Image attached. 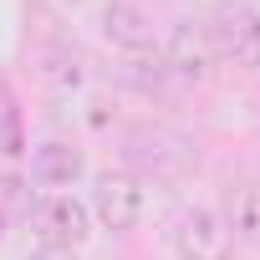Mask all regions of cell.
<instances>
[{
    "mask_svg": "<svg viewBox=\"0 0 260 260\" xmlns=\"http://www.w3.org/2000/svg\"><path fill=\"white\" fill-rule=\"evenodd\" d=\"M219 219L230 224L235 240L260 245V179H240V184H230V189H224V209H219Z\"/></svg>",
    "mask_w": 260,
    "mask_h": 260,
    "instance_id": "obj_9",
    "label": "cell"
},
{
    "mask_svg": "<svg viewBox=\"0 0 260 260\" xmlns=\"http://www.w3.org/2000/svg\"><path fill=\"white\" fill-rule=\"evenodd\" d=\"M204 31H209L214 56H224L245 72H260V11L250 0H214Z\"/></svg>",
    "mask_w": 260,
    "mask_h": 260,
    "instance_id": "obj_1",
    "label": "cell"
},
{
    "mask_svg": "<svg viewBox=\"0 0 260 260\" xmlns=\"http://www.w3.org/2000/svg\"><path fill=\"white\" fill-rule=\"evenodd\" d=\"M92 214L102 230L122 235V230H133L143 219V184L133 174H97V189H92Z\"/></svg>",
    "mask_w": 260,
    "mask_h": 260,
    "instance_id": "obj_6",
    "label": "cell"
},
{
    "mask_svg": "<svg viewBox=\"0 0 260 260\" xmlns=\"http://www.w3.org/2000/svg\"><path fill=\"white\" fill-rule=\"evenodd\" d=\"M0 240H6V209H0Z\"/></svg>",
    "mask_w": 260,
    "mask_h": 260,
    "instance_id": "obj_13",
    "label": "cell"
},
{
    "mask_svg": "<svg viewBox=\"0 0 260 260\" xmlns=\"http://www.w3.org/2000/svg\"><path fill=\"white\" fill-rule=\"evenodd\" d=\"M26 219H31V230H36L41 245H61V250H77V245L92 235V209H87L82 199H72V194H46V199H36V204L26 209Z\"/></svg>",
    "mask_w": 260,
    "mask_h": 260,
    "instance_id": "obj_4",
    "label": "cell"
},
{
    "mask_svg": "<svg viewBox=\"0 0 260 260\" xmlns=\"http://www.w3.org/2000/svg\"><path fill=\"white\" fill-rule=\"evenodd\" d=\"M87 174V158L72 148V143H41L36 153H31V179L41 184V189H72L77 179Z\"/></svg>",
    "mask_w": 260,
    "mask_h": 260,
    "instance_id": "obj_8",
    "label": "cell"
},
{
    "mask_svg": "<svg viewBox=\"0 0 260 260\" xmlns=\"http://www.w3.org/2000/svg\"><path fill=\"white\" fill-rule=\"evenodd\" d=\"M41 82H46L51 92H77V87H82V61L67 56V51H46V56H41Z\"/></svg>",
    "mask_w": 260,
    "mask_h": 260,
    "instance_id": "obj_11",
    "label": "cell"
},
{
    "mask_svg": "<svg viewBox=\"0 0 260 260\" xmlns=\"http://www.w3.org/2000/svg\"><path fill=\"white\" fill-rule=\"evenodd\" d=\"M117 72H122V82H127V87H138V92H158V87L169 82L164 51H153V46H143V51H127V61H122Z\"/></svg>",
    "mask_w": 260,
    "mask_h": 260,
    "instance_id": "obj_10",
    "label": "cell"
},
{
    "mask_svg": "<svg viewBox=\"0 0 260 260\" xmlns=\"http://www.w3.org/2000/svg\"><path fill=\"white\" fill-rule=\"evenodd\" d=\"M169 240H174L179 260H230V255H235L230 224L219 219V209H204V204L179 209L174 224H169Z\"/></svg>",
    "mask_w": 260,
    "mask_h": 260,
    "instance_id": "obj_3",
    "label": "cell"
},
{
    "mask_svg": "<svg viewBox=\"0 0 260 260\" xmlns=\"http://www.w3.org/2000/svg\"><path fill=\"white\" fill-rule=\"evenodd\" d=\"M214 61H219V56H214V46H209L204 21H174V26H169V41H164V67H169V77L199 87V82L214 77Z\"/></svg>",
    "mask_w": 260,
    "mask_h": 260,
    "instance_id": "obj_5",
    "label": "cell"
},
{
    "mask_svg": "<svg viewBox=\"0 0 260 260\" xmlns=\"http://www.w3.org/2000/svg\"><path fill=\"white\" fill-rule=\"evenodd\" d=\"M122 148H127V158H133L138 169H148L153 179H179L194 164V143L184 133H174V127H164V122H138Z\"/></svg>",
    "mask_w": 260,
    "mask_h": 260,
    "instance_id": "obj_2",
    "label": "cell"
},
{
    "mask_svg": "<svg viewBox=\"0 0 260 260\" xmlns=\"http://www.w3.org/2000/svg\"><path fill=\"white\" fill-rule=\"evenodd\" d=\"M26 260H77V250H61V245H36Z\"/></svg>",
    "mask_w": 260,
    "mask_h": 260,
    "instance_id": "obj_12",
    "label": "cell"
},
{
    "mask_svg": "<svg viewBox=\"0 0 260 260\" xmlns=\"http://www.w3.org/2000/svg\"><path fill=\"white\" fill-rule=\"evenodd\" d=\"M97 31H102V41H112L117 51H143V46H153V26H148V16L133 6V0H102Z\"/></svg>",
    "mask_w": 260,
    "mask_h": 260,
    "instance_id": "obj_7",
    "label": "cell"
}]
</instances>
